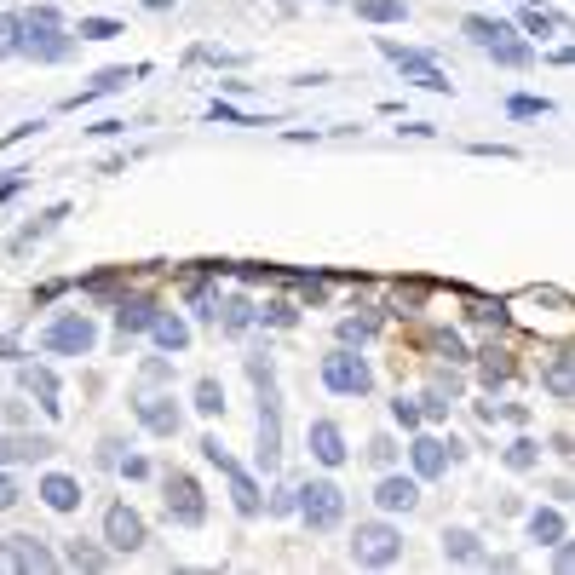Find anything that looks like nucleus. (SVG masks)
Instances as JSON below:
<instances>
[{
  "mask_svg": "<svg viewBox=\"0 0 575 575\" xmlns=\"http://www.w3.org/2000/svg\"><path fill=\"white\" fill-rule=\"evenodd\" d=\"M69 52H75V29L64 23L58 6H29V12H18V58L64 64Z\"/></svg>",
  "mask_w": 575,
  "mask_h": 575,
  "instance_id": "f257e3e1",
  "label": "nucleus"
},
{
  "mask_svg": "<svg viewBox=\"0 0 575 575\" xmlns=\"http://www.w3.org/2000/svg\"><path fill=\"white\" fill-rule=\"evenodd\" d=\"M294 512L305 518V529H311V535H328V529H340V524H345V489H340L334 478L299 483Z\"/></svg>",
  "mask_w": 575,
  "mask_h": 575,
  "instance_id": "f03ea898",
  "label": "nucleus"
},
{
  "mask_svg": "<svg viewBox=\"0 0 575 575\" xmlns=\"http://www.w3.org/2000/svg\"><path fill=\"white\" fill-rule=\"evenodd\" d=\"M317 374L334 397H368V391H374V368H368V357L357 345H334V351L322 357Z\"/></svg>",
  "mask_w": 575,
  "mask_h": 575,
  "instance_id": "7ed1b4c3",
  "label": "nucleus"
},
{
  "mask_svg": "<svg viewBox=\"0 0 575 575\" xmlns=\"http://www.w3.org/2000/svg\"><path fill=\"white\" fill-rule=\"evenodd\" d=\"M202 460L225 472V483H230V506H236L242 518H259V512H265V501H259V478H253L242 460H230V449L219 443V437H202Z\"/></svg>",
  "mask_w": 575,
  "mask_h": 575,
  "instance_id": "20e7f679",
  "label": "nucleus"
},
{
  "mask_svg": "<svg viewBox=\"0 0 575 575\" xmlns=\"http://www.w3.org/2000/svg\"><path fill=\"white\" fill-rule=\"evenodd\" d=\"M397 558H403V529L386 524V518L357 524V535H351V564H363V570H391Z\"/></svg>",
  "mask_w": 575,
  "mask_h": 575,
  "instance_id": "39448f33",
  "label": "nucleus"
},
{
  "mask_svg": "<svg viewBox=\"0 0 575 575\" xmlns=\"http://www.w3.org/2000/svg\"><path fill=\"white\" fill-rule=\"evenodd\" d=\"M380 52H386L391 64L403 69V81H409V87H426V92H455V81H449V75H443V69H437V58L432 52H420V46H403V41H391V35H380Z\"/></svg>",
  "mask_w": 575,
  "mask_h": 575,
  "instance_id": "423d86ee",
  "label": "nucleus"
},
{
  "mask_svg": "<svg viewBox=\"0 0 575 575\" xmlns=\"http://www.w3.org/2000/svg\"><path fill=\"white\" fill-rule=\"evenodd\" d=\"M92 345H98V328H92L87 311H64V317H52L41 328V351H46V357H87Z\"/></svg>",
  "mask_w": 575,
  "mask_h": 575,
  "instance_id": "0eeeda50",
  "label": "nucleus"
},
{
  "mask_svg": "<svg viewBox=\"0 0 575 575\" xmlns=\"http://www.w3.org/2000/svg\"><path fill=\"white\" fill-rule=\"evenodd\" d=\"M161 489H167V518H173L179 529H202L207 524V495H202V483L190 478V472H167Z\"/></svg>",
  "mask_w": 575,
  "mask_h": 575,
  "instance_id": "6e6552de",
  "label": "nucleus"
},
{
  "mask_svg": "<svg viewBox=\"0 0 575 575\" xmlns=\"http://www.w3.org/2000/svg\"><path fill=\"white\" fill-rule=\"evenodd\" d=\"M282 466V391L276 380L259 386V472H276Z\"/></svg>",
  "mask_w": 575,
  "mask_h": 575,
  "instance_id": "1a4fd4ad",
  "label": "nucleus"
},
{
  "mask_svg": "<svg viewBox=\"0 0 575 575\" xmlns=\"http://www.w3.org/2000/svg\"><path fill=\"white\" fill-rule=\"evenodd\" d=\"M133 420H138L150 437H179V426H184V414H179V403H173V391L161 397V391H150V386L133 397Z\"/></svg>",
  "mask_w": 575,
  "mask_h": 575,
  "instance_id": "9d476101",
  "label": "nucleus"
},
{
  "mask_svg": "<svg viewBox=\"0 0 575 575\" xmlns=\"http://www.w3.org/2000/svg\"><path fill=\"white\" fill-rule=\"evenodd\" d=\"M150 541V529H144V518H138L127 501H110L104 506V547L110 552H138Z\"/></svg>",
  "mask_w": 575,
  "mask_h": 575,
  "instance_id": "9b49d317",
  "label": "nucleus"
},
{
  "mask_svg": "<svg viewBox=\"0 0 575 575\" xmlns=\"http://www.w3.org/2000/svg\"><path fill=\"white\" fill-rule=\"evenodd\" d=\"M455 455H460V443H455V437H432V432H420V437L409 443V466H414V478H420V483L443 478Z\"/></svg>",
  "mask_w": 575,
  "mask_h": 575,
  "instance_id": "f8f14e48",
  "label": "nucleus"
},
{
  "mask_svg": "<svg viewBox=\"0 0 575 575\" xmlns=\"http://www.w3.org/2000/svg\"><path fill=\"white\" fill-rule=\"evenodd\" d=\"M110 311H115V328H121V345H127L133 334H144V328H150V317H156L161 305L150 294H127V288H121V294L110 299Z\"/></svg>",
  "mask_w": 575,
  "mask_h": 575,
  "instance_id": "ddd939ff",
  "label": "nucleus"
},
{
  "mask_svg": "<svg viewBox=\"0 0 575 575\" xmlns=\"http://www.w3.org/2000/svg\"><path fill=\"white\" fill-rule=\"evenodd\" d=\"M541 386H547L552 403H575V351L558 345L547 363H541Z\"/></svg>",
  "mask_w": 575,
  "mask_h": 575,
  "instance_id": "4468645a",
  "label": "nucleus"
},
{
  "mask_svg": "<svg viewBox=\"0 0 575 575\" xmlns=\"http://www.w3.org/2000/svg\"><path fill=\"white\" fill-rule=\"evenodd\" d=\"M374 506L380 512H414L420 506V478H403V472L386 466V478L374 483Z\"/></svg>",
  "mask_w": 575,
  "mask_h": 575,
  "instance_id": "2eb2a0df",
  "label": "nucleus"
},
{
  "mask_svg": "<svg viewBox=\"0 0 575 575\" xmlns=\"http://www.w3.org/2000/svg\"><path fill=\"white\" fill-rule=\"evenodd\" d=\"M138 75H150V64H133V69H98V75H92V87H81L75 92V98H64V110H81V104H92V98H104V92H121L127 87V81H138Z\"/></svg>",
  "mask_w": 575,
  "mask_h": 575,
  "instance_id": "dca6fc26",
  "label": "nucleus"
},
{
  "mask_svg": "<svg viewBox=\"0 0 575 575\" xmlns=\"http://www.w3.org/2000/svg\"><path fill=\"white\" fill-rule=\"evenodd\" d=\"M18 386L29 391V397H35V403H41L52 420L64 414V403H58V374H52L46 363H23V368H18Z\"/></svg>",
  "mask_w": 575,
  "mask_h": 575,
  "instance_id": "f3484780",
  "label": "nucleus"
},
{
  "mask_svg": "<svg viewBox=\"0 0 575 575\" xmlns=\"http://www.w3.org/2000/svg\"><path fill=\"white\" fill-rule=\"evenodd\" d=\"M529 529V541L535 547H558V541H570V518H564V506H535L524 518Z\"/></svg>",
  "mask_w": 575,
  "mask_h": 575,
  "instance_id": "a211bd4d",
  "label": "nucleus"
},
{
  "mask_svg": "<svg viewBox=\"0 0 575 575\" xmlns=\"http://www.w3.org/2000/svg\"><path fill=\"white\" fill-rule=\"evenodd\" d=\"M305 443H311V455L322 460V466H345V432H340V420H311V432H305Z\"/></svg>",
  "mask_w": 575,
  "mask_h": 575,
  "instance_id": "6ab92c4d",
  "label": "nucleus"
},
{
  "mask_svg": "<svg viewBox=\"0 0 575 575\" xmlns=\"http://www.w3.org/2000/svg\"><path fill=\"white\" fill-rule=\"evenodd\" d=\"M443 558L449 564H472V570H489V552H483L478 529H443Z\"/></svg>",
  "mask_w": 575,
  "mask_h": 575,
  "instance_id": "aec40b11",
  "label": "nucleus"
},
{
  "mask_svg": "<svg viewBox=\"0 0 575 575\" xmlns=\"http://www.w3.org/2000/svg\"><path fill=\"white\" fill-rule=\"evenodd\" d=\"M144 334H150V340H156L161 351H167V357H179V351H190V322H184L179 311H156Z\"/></svg>",
  "mask_w": 575,
  "mask_h": 575,
  "instance_id": "412c9836",
  "label": "nucleus"
},
{
  "mask_svg": "<svg viewBox=\"0 0 575 575\" xmlns=\"http://www.w3.org/2000/svg\"><path fill=\"white\" fill-rule=\"evenodd\" d=\"M64 219H69V202H52L46 213H35V219H29V225L12 236V242H6V253H23V248H35V242H46V236L64 225Z\"/></svg>",
  "mask_w": 575,
  "mask_h": 575,
  "instance_id": "4be33fe9",
  "label": "nucleus"
},
{
  "mask_svg": "<svg viewBox=\"0 0 575 575\" xmlns=\"http://www.w3.org/2000/svg\"><path fill=\"white\" fill-rule=\"evenodd\" d=\"M6 552H12V570H58V552L35 535H6Z\"/></svg>",
  "mask_w": 575,
  "mask_h": 575,
  "instance_id": "5701e85b",
  "label": "nucleus"
},
{
  "mask_svg": "<svg viewBox=\"0 0 575 575\" xmlns=\"http://www.w3.org/2000/svg\"><path fill=\"white\" fill-rule=\"evenodd\" d=\"M35 495H41L52 512H75V506H81V483L69 478V472H46V478L35 483Z\"/></svg>",
  "mask_w": 575,
  "mask_h": 575,
  "instance_id": "b1692460",
  "label": "nucleus"
},
{
  "mask_svg": "<svg viewBox=\"0 0 575 575\" xmlns=\"http://www.w3.org/2000/svg\"><path fill=\"white\" fill-rule=\"evenodd\" d=\"M483 52H489L501 69H529V64H535V46H529L524 35H512V29H506V35H495Z\"/></svg>",
  "mask_w": 575,
  "mask_h": 575,
  "instance_id": "393cba45",
  "label": "nucleus"
},
{
  "mask_svg": "<svg viewBox=\"0 0 575 575\" xmlns=\"http://www.w3.org/2000/svg\"><path fill=\"white\" fill-rule=\"evenodd\" d=\"M58 564H69V570H110V552L92 547V541H81V535H75V541L64 547V558H58Z\"/></svg>",
  "mask_w": 575,
  "mask_h": 575,
  "instance_id": "a878e982",
  "label": "nucleus"
},
{
  "mask_svg": "<svg viewBox=\"0 0 575 575\" xmlns=\"http://www.w3.org/2000/svg\"><path fill=\"white\" fill-rule=\"evenodd\" d=\"M357 18L374 23V29H386V23H409V6H403V0H357Z\"/></svg>",
  "mask_w": 575,
  "mask_h": 575,
  "instance_id": "bb28decb",
  "label": "nucleus"
},
{
  "mask_svg": "<svg viewBox=\"0 0 575 575\" xmlns=\"http://www.w3.org/2000/svg\"><path fill=\"white\" fill-rule=\"evenodd\" d=\"M472 363H478V380H483V386H489V391H495V386H506V380H512V357H506V351H495V345H489V351H478Z\"/></svg>",
  "mask_w": 575,
  "mask_h": 575,
  "instance_id": "cd10ccee",
  "label": "nucleus"
},
{
  "mask_svg": "<svg viewBox=\"0 0 575 575\" xmlns=\"http://www.w3.org/2000/svg\"><path fill=\"white\" fill-rule=\"evenodd\" d=\"M190 409L207 414V420H213V414H225V386H219L213 374H202V380H196V391H190Z\"/></svg>",
  "mask_w": 575,
  "mask_h": 575,
  "instance_id": "c85d7f7f",
  "label": "nucleus"
},
{
  "mask_svg": "<svg viewBox=\"0 0 575 575\" xmlns=\"http://www.w3.org/2000/svg\"><path fill=\"white\" fill-rule=\"evenodd\" d=\"M501 460H506V472H535V466H541V443H535V437H512Z\"/></svg>",
  "mask_w": 575,
  "mask_h": 575,
  "instance_id": "c756f323",
  "label": "nucleus"
},
{
  "mask_svg": "<svg viewBox=\"0 0 575 575\" xmlns=\"http://www.w3.org/2000/svg\"><path fill=\"white\" fill-rule=\"evenodd\" d=\"M253 311H259V305H253L248 294L225 299V305H219V328H225V334H242V328H248V322H253Z\"/></svg>",
  "mask_w": 575,
  "mask_h": 575,
  "instance_id": "7c9ffc66",
  "label": "nucleus"
},
{
  "mask_svg": "<svg viewBox=\"0 0 575 575\" xmlns=\"http://www.w3.org/2000/svg\"><path fill=\"white\" fill-rule=\"evenodd\" d=\"M466 317L483 322V328H506V305L501 299H483V294H466Z\"/></svg>",
  "mask_w": 575,
  "mask_h": 575,
  "instance_id": "2f4dec72",
  "label": "nucleus"
},
{
  "mask_svg": "<svg viewBox=\"0 0 575 575\" xmlns=\"http://www.w3.org/2000/svg\"><path fill=\"white\" fill-rule=\"evenodd\" d=\"M432 351H437V357H449L455 368L472 363V351H466V340H460L455 328H437V334H432Z\"/></svg>",
  "mask_w": 575,
  "mask_h": 575,
  "instance_id": "473e14b6",
  "label": "nucleus"
},
{
  "mask_svg": "<svg viewBox=\"0 0 575 575\" xmlns=\"http://www.w3.org/2000/svg\"><path fill=\"white\" fill-rule=\"evenodd\" d=\"M518 23H524V35H558V29H564V18H558V12H547V6H524V12H518Z\"/></svg>",
  "mask_w": 575,
  "mask_h": 575,
  "instance_id": "72a5a7b5",
  "label": "nucleus"
},
{
  "mask_svg": "<svg viewBox=\"0 0 575 575\" xmlns=\"http://www.w3.org/2000/svg\"><path fill=\"white\" fill-rule=\"evenodd\" d=\"M460 29H466V41H472V46H489V41H495V35H506L512 23H501V18H483V12H472V18L460 23Z\"/></svg>",
  "mask_w": 575,
  "mask_h": 575,
  "instance_id": "f704fd0d",
  "label": "nucleus"
},
{
  "mask_svg": "<svg viewBox=\"0 0 575 575\" xmlns=\"http://www.w3.org/2000/svg\"><path fill=\"white\" fill-rule=\"evenodd\" d=\"M374 334H380V317H345L340 322V345H357V351H363Z\"/></svg>",
  "mask_w": 575,
  "mask_h": 575,
  "instance_id": "c9c22d12",
  "label": "nucleus"
},
{
  "mask_svg": "<svg viewBox=\"0 0 575 575\" xmlns=\"http://www.w3.org/2000/svg\"><path fill=\"white\" fill-rule=\"evenodd\" d=\"M115 35H127L115 18H81L75 23V41H115Z\"/></svg>",
  "mask_w": 575,
  "mask_h": 575,
  "instance_id": "e433bc0d",
  "label": "nucleus"
},
{
  "mask_svg": "<svg viewBox=\"0 0 575 575\" xmlns=\"http://www.w3.org/2000/svg\"><path fill=\"white\" fill-rule=\"evenodd\" d=\"M506 115H512V121H535V115H552V98H529V92H518V98H506Z\"/></svg>",
  "mask_w": 575,
  "mask_h": 575,
  "instance_id": "4c0bfd02",
  "label": "nucleus"
},
{
  "mask_svg": "<svg viewBox=\"0 0 575 575\" xmlns=\"http://www.w3.org/2000/svg\"><path fill=\"white\" fill-rule=\"evenodd\" d=\"M253 322H271V328H294V322H299V305H294V299H271L265 311H253Z\"/></svg>",
  "mask_w": 575,
  "mask_h": 575,
  "instance_id": "58836bf2",
  "label": "nucleus"
},
{
  "mask_svg": "<svg viewBox=\"0 0 575 575\" xmlns=\"http://www.w3.org/2000/svg\"><path fill=\"white\" fill-rule=\"evenodd\" d=\"M81 294L115 299V294H121V271H92V276H81Z\"/></svg>",
  "mask_w": 575,
  "mask_h": 575,
  "instance_id": "ea45409f",
  "label": "nucleus"
},
{
  "mask_svg": "<svg viewBox=\"0 0 575 575\" xmlns=\"http://www.w3.org/2000/svg\"><path fill=\"white\" fill-rule=\"evenodd\" d=\"M207 121H230V127H265L259 115L236 110V104H225V98H213V104H207Z\"/></svg>",
  "mask_w": 575,
  "mask_h": 575,
  "instance_id": "a19ab883",
  "label": "nucleus"
},
{
  "mask_svg": "<svg viewBox=\"0 0 575 575\" xmlns=\"http://www.w3.org/2000/svg\"><path fill=\"white\" fill-rule=\"evenodd\" d=\"M432 391L437 397H449V403H460V391H466V380H460V368H432Z\"/></svg>",
  "mask_w": 575,
  "mask_h": 575,
  "instance_id": "79ce46f5",
  "label": "nucleus"
},
{
  "mask_svg": "<svg viewBox=\"0 0 575 575\" xmlns=\"http://www.w3.org/2000/svg\"><path fill=\"white\" fill-rule=\"evenodd\" d=\"M391 420H397L403 432H420V397H403V391H397V397H391Z\"/></svg>",
  "mask_w": 575,
  "mask_h": 575,
  "instance_id": "37998d69",
  "label": "nucleus"
},
{
  "mask_svg": "<svg viewBox=\"0 0 575 575\" xmlns=\"http://www.w3.org/2000/svg\"><path fill=\"white\" fill-rule=\"evenodd\" d=\"M0 58H18V12H0Z\"/></svg>",
  "mask_w": 575,
  "mask_h": 575,
  "instance_id": "c03bdc74",
  "label": "nucleus"
},
{
  "mask_svg": "<svg viewBox=\"0 0 575 575\" xmlns=\"http://www.w3.org/2000/svg\"><path fill=\"white\" fill-rule=\"evenodd\" d=\"M138 380H144V386H167V380H173V363H167V357H150V363L138 368Z\"/></svg>",
  "mask_w": 575,
  "mask_h": 575,
  "instance_id": "a18cd8bd",
  "label": "nucleus"
},
{
  "mask_svg": "<svg viewBox=\"0 0 575 575\" xmlns=\"http://www.w3.org/2000/svg\"><path fill=\"white\" fill-rule=\"evenodd\" d=\"M449 409H455V403H449V397H437V391L426 386V397H420V420H449Z\"/></svg>",
  "mask_w": 575,
  "mask_h": 575,
  "instance_id": "49530a36",
  "label": "nucleus"
},
{
  "mask_svg": "<svg viewBox=\"0 0 575 575\" xmlns=\"http://www.w3.org/2000/svg\"><path fill=\"white\" fill-rule=\"evenodd\" d=\"M368 460L374 466H397V443L391 437H368Z\"/></svg>",
  "mask_w": 575,
  "mask_h": 575,
  "instance_id": "de8ad7c7",
  "label": "nucleus"
},
{
  "mask_svg": "<svg viewBox=\"0 0 575 575\" xmlns=\"http://www.w3.org/2000/svg\"><path fill=\"white\" fill-rule=\"evenodd\" d=\"M294 501H299V489H288V483H282V489H276L271 501H265V512H276V518H288V512H294Z\"/></svg>",
  "mask_w": 575,
  "mask_h": 575,
  "instance_id": "09e8293b",
  "label": "nucleus"
},
{
  "mask_svg": "<svg viewBox=\"0 0 575 575\" xmlns=\"http://www.w3.org/2000/svg\"><path fill=\"white\" fill-rule=\"evenodd\" d=\"M6 426H12V432H23V426H29V403H23V397H6Z\"/></svg>",
  "mask_w": 575,
  "mask_h": 575,
  "instance_id": "8fccbe9b",
  "label": "nucleus"
},
{
  "mask_svg": "<svg viewBox=\"0 0 575 575\" xmlns=\"http://www.w3.org/2000/svg\"><path fill=\"white\" fill-rule=\"evenodd\" d=\"M12 460H23V443L18 432H0V466H12Z\"/></svg>",
  "mask_w": 575,
  "mask_h": 575,
  "instance_id": "3c124183",
  "label": "nucleus"
},
{
  "mask_svg": "<svg viewBox=\"0 0 575 575\" xmlns=\"http://www.w3.org/2000/svg\"><path fill=\"white\" fill-rule=\"evenodd\" d=\"M18 495H23V489L6 478V466H0V512H12V506H18Z\"/></svg>",
  "mask_w": 575,
  "mask_h": 575,
  "instance_id": "603ef678",
  "label": "nucleus"
},
{
  "mask_svg": "<svg viewBox=\"0 0 575 575\" xmlns=\"http://www.w3.org/2000/svg\"><path fill=\"white\" fill-rule=\"evenodd\" d=\"M115 466H121L127 478H150V460H144V455H121V460H115Z\"/></svg>",
  "mask_w": 575,
  "mask_h": 575,
  "instance_id": "864d4df0",
  "label": "nucleus"
},
{
  "mask_svg": "<svg viewBox=\"0 0 575 575\" xmlns=\"http://www.w3.org/2000/svg\"><path fill=\"white\" fill-rule=\"evenodd\" d=\"M35 133H41V121H18L12 133L0 138V150H6V144H23V138H35Z\"/></svg>",
  "mask_w": 575,
  "mask_h": 575,
  "instance_id": "5fc2aeb1",
  "label": "nucleus"
},
{
  "mask_svg": "<svg viewBox=\"0 0 575 575\" xmlns=\"http://www.w3.org/2000/svg\"><path fill=\"white\" fill-rule=\"evenodd\" d=\"M23 184H29V173H23V167H18V173H6V179H0V202H12Z\"/></svg>",
  "mask_w": 575,
  "mask_h": 575,
  "instance_id": "6e6d98bb",
  "label": "nucleus"
},
{
  "mask_svg": "<svg viewBox=\"0 0 575 575\" xmlns=\"http://www.w3.org/2000/svg\"><path fill=\"white\" fill-rule=\"evenodd\" d=\"M92 133H98V138H115V133H127V121H115V115H104V121H98Z\"/></svg>",
  "mask_w": 575,
  "mask_h": 575,
  "instance_id": "4d7b16f0",
  "label": "nucleus"
},
{
  "mask_svg": "<svg viewBox=\"0 0 575 575\" xmlns=\"http://www.w3.org/2000/svg\"><path fill=\"white\" fill-rule=\"evenodd\" d=\"M397 133H409V138H432L437 127H432V121H403V127H397Z\"/></svg>",
  "mask_w": 575,
  "mask_h": 575,
  "instance_id": "13d9d810",
  "label": "nucleus"
},
{
  "mask_svg": "<svg viewBox=\"0 0 575 575\" xmlns=\"http://www.w3.org/2000/svg\"><path fill=\"white\" fill-rule=\"evenodd\" d=\"M64 288H69V282H41V288H35V305H46V299H58Z\"/></svg>",
  "mask_w": 575,
  "mask_h": 575,
  "instance_id": "bf43d9fd",
  "label": "nucleus"
},
{
  "mask_svg": "<svg viewBox=\"0 0 575 575\" xmlns=\"http://www.w3.org/2000/svg\"><path fill=\"white\" fill-rule=\"evenodd\" d=\"M98 460H104V466H115V460H121V437H104V449H98Z\"/></svg>",
  "mask_w": 575,
  "mask_h": 575,
  "instance_id": "052dcab7",
  "label": "nucleus"
},
{
  "mask_svg": "<svg viewBox=\"0 0 575 575\" xmlns=\"http://www.w3.org/2000/svg\"><path fill=\"white\" fill-rule=\"evenodd\" d=\"M501 420H512V426H529V409H524V403H506Z\"/></svg>",
  "mask_w": 575,
  "mask_h": 575,
  "instance_id": "680f3d73",
  "label": "nucleus"
},
{
  "mask_svg": "<svg viewBox=\"0 0 575 575\" xmlns=\"http://www.w3.org/2000/svg\"><path fill=\"white\" fill-rule=\"evenodd\" d=\"M138 6H144V12H173L179 0H138Z\"/></svg>",
  "mask_w": 575,
  "mask_h": 575,
  "instance_id": "e2e57ef3",
  "label": "nucleus"
},
{
  "mask_svg": "<svg viewBox=\"0 0 575 575\" xmlns=\"http://www.w3.org/2000/svg\"><path fill=\"white\" fill-rule=\"evenodd\" d=\"M0 570H12V552H6V541H0Z\"/></svg>",
  "mask_w": 575,
  "mask_h": 575,
  "instance_id": "0e129e2a",
  "label": "nucleus"
},
{
  "mask_svg": "<svg viewBox=\"0 0 575 575\" xmlns=\"http://www.w3.org/2000/svg\"><path fill=\"white\" fill-rule=\"evenodd\" d=\"M317 6H345V0H317Z\"/></svg>",
  "mask_w": 575,
  "mask_h": 575,
  "instance_id": "69168bd1",
  "label": "nucleus"
},
{
  "mask_svg": "<svg viewBox=\"0 0 575 575\" xmlns=\"http://www.w3.org/2000/svg\"><path fill=\"white\" fill-rule=\"evenodd\" d=\"M518 6H541V0H518Z\"/></svg>",
  "mask_w": 575,
  "mask_h": 575,
  "instance_id": "338daca9",
  "label": "nucleus"
}]
</instances>
